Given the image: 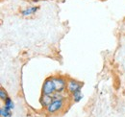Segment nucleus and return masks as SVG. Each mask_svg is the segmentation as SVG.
<instances>
[{
    "label": "nucleus",
    "instance_id": "1",
    "mask_svg": "<svg viewBox=\"0 0 125 117\" xmlns=\"http://www.w3.org/2000/svg\"><path fill=\"white\" fill-rule=\"evenodd\" d=\"M56 92V86L52 79V76L44 80L42 88V95H53Z\"/></svg>",
    "mask_w": 125,
    "mask_h": 117
},
{
    "label": "nucleus",
    "instance_id": "2",
    "mask_svg": "<svg viewBox=\"0 0 125 117\" xmlns=\"http://www.w3.org/2000/svg\"><path fill=\"white\" fill-rule=\"evenodd\" d=\"M63 107H64V99H58V100H53L52 103L47 107H45V109L47 113L53 114L62 110Z\"/></svg>",
    "mask_w": 125,
    "mask_h": 117
},
{
    "label": "nucleus",
    "instance_id": "3",
    "mask_svg": "<svg viewBox=\"0 0 125 117\" xmlns=\"http://www.w3.org/2000/svg\"><path fill=\"white\" fill-rule=\"evenodd\" d=\"M52 79H53L55 86H56V92L63 93L66 90L67 80L62 76H52Z\"/></svg>",
    "mask_w": 125,
    "mask_h": 117
},
{
    "label": "nucleus",
    "instance_id": "4",
    "mask_svg": "<svg viewBox=\"0 0 125 117\" xmlns=\"http://www.w3.org/2000/svg\"><path fill=\"white\" fill-rule=\"evenodd\" d=\"M82 83L78 82L74 79H67V86H66V91L68 94H73L74 92L78 91L82 88Z\"/></svg>",
    "mask_w": 125,
    "mask_h": 117
},
{
    "label": "nucleus",
    "instance_id": "5",
    "mask_svg": "<svg viewBox=\"0 0 125 117\" xmlns=\"http://www.w3.org/2000/svg\"><path fill=\"white\" fill-rule=\"evenodd\" d=\"M52 101H53V97L51 95H42V97L40 99V102L43 107H47L52 103Z\"/></svg>",
    "mask_w": 125,
    "mask_h": 117
},
{
    "label": "nucleus",
    "instance_id": "6",
    "mask_svg": "<svg viewBox=\"0 0 125 117\" xmlns=\"http://www.w3.org/2000/svg\"><path fill=\"white\" fill-rule=\"evenodd\" d=\"M38 10H39V7H37V6L28 7V8H26V9L21 11V15H23V16H30V15H34Z\"/></svg>",
    "mask_w": 125,
    "mask_h": 117
},
{
    "label": "nucleus",
    "instance_id": "7",
    "mask_svg": "<svg viewBox=\"0 0 125 117\" xmlns=\"http://www.w3.org/2000/svg\"><path fill=\"white\" fill-rule=\"evenodd\" d=\"M12 115V112H11V109L8 108L7 107H2L0 108V116L1 117H11Z\"/></svg>",
    "mask_w": 125,
    "mask_h": 117
},
{
    "label": "nucleus",
    "instance_id": "8",
    "mask_svg": "<svg viewBox=\"0 0 125 117\" xmlns=\"http://www.w3.org/2000/svg\"><path fill=\"white\" fill-rule=\"evenodd\" d=\"M71 96H72V100L75 103L80 102V101L83 99V94H82L81 89L78 90V91H76V92H74L73 94H71Z\"/></svg>",
    "mask_w": 125,
    "mask_h": 117
},
{
    "label": "nucleus",
    "instance_id": "9",
    "mask_svg": "<svg viewBox=\"0 0 125 117\" xmlns=\"http://www.w3.org/2000/svg\"><path fill=\"white\" fill-rule=\"evenodd\" d=\"M4 104H5V107H7L8 108H10L11 110L15 108V104H14L13 100H12L10 97H8V98L4 101Z\"/></svg>",
    "mask_w": 125,
    "mask_h": 117
},
{
    "label": "nucleus",
    "instance_id": "10",
    "mask_svg": "<svg viewBox=\"0 0 125 117\" xmlns=\"http://www.w3.org/2000/svg\"><path fill=\"white\" fill-rule=\"evenodd\" d=\"M0 98H1V100L4 102L7 98H8V94H7V91L4 89V88H1L0 89Z\"/></svg>",
    "mask_w": 125,
    "mask_h": 117
}]
</instances>
